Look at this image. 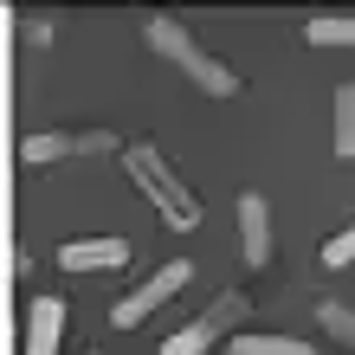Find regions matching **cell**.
I'll return each mask as SVG.
<instances>
[{
	"instance_id": "obj_3",
	"label": "cell",
	"mask_w": 355,
	"mask_h": 355,
	"mask_svg": "<svg viewBox=\"0 0 355 355\" xmlns=\"http://www.w3.org/2000/svg\"><path fill=\"white\" fill-rule=\"evenodd\" d=\"M239 323H245V297H239V291H220V297L207 304L194 323H181L175 336L162 343V355H207L226 329H239Z\"/></svg>"
},
{
	"instance_id": "obj_8",
	"label": "cell",
	"mask_w": 355,
	"mask_h": 355,
	"mask_svg": "<svg viewBox=\"0 0 355 355\" xmlns=\"http://www.w3.org/2000/svg\"><path fill=\"white\" fill-rule=\"evenodd\" d=\"M58 336H65V304L39 297L26 310V355H58Z\"/></svg>"
},
{
	"instance_id": "obj_9",
	"label": "cell",
	"mask_w": 355,
	"mask_h": 355,
	"mask_svg": "<svg viewBox=\"0 0 355 355\" xmlns=\"http://www.w3.org/2000/svg\"><path fill=\"white\" fill-rule=\"evenodd\" d=\"M329 142H336L343 162H355V78L336 85V136H329Z\"/></svg>"
},
{
	"instance_id": "obj_14",
	"label": "cell",
	"mask_w": 355,
	"mask_h": 355,
	"mask_svg": "<svg viewBox=\"0 0 355 355\" xmlns=\"http://www.w3.org/2000/svg\"><path fill=\"white\" fill-rule=\"evenodd\" d=\"M19 19V39L26 46H52V19H33V13H13Z\"/></svg>"
},
{
	"instance_id": "obj_6",
	"label": "cell",
	"mask_w": 355,
	"mask_h": 355,
	"mask_svg": "<svg viewBox=\"0 0 355 355\" xmlns=\"http://www.w3.org/2000/svg\"><path fill=\"white\" fill-rule=\"evenodd\" d=\"M58 265H65V271H116V265H130V239H116V233L71 239L65 252H58Z\"/></svg>"
},
{
	"instance_id": "obj_5",
	"label": "cell",
	"mask_w": 355,
	"mask_h": 355,
	"mask_svg": "<svg viewBox=\"0 0 355 355\" xmlns=\"http://www.w3.org/2000/svg\"><path fill=\"white\" fill-rule=\"evenodd\" d=\"M116 136L110 130H85V136H65V130H33L19 142V162H33V168H46V162H71V155H110Z\"/></svg>"
},
{
	"instance_id": "obj_2",
	"label": "cell",
	"mask_w": 355,
	"mask_h": 355,
	"mask_svg": "<svg viewBox=\"0 0 355 355\" xmlns=\"http://www.w3.org/2000/svg\"><path fill=\"white\" fill-rule=\"evenodd\" d=\"M149 46H155L162 58H168V65H175L181 78H194V85H200L207 97H233V91H239V71H226L220 58L207 52V46H200V39L187 33V26H181V19L155 13V19H149Z\"/></svg>"
},
{
	"instance_id": "obj_1",
	"label": "cell",
	"mask_w": 355,
	"mask_h": 355,
	"mask_svg": "<svg viewBox=\"0 0 355 355\" xmlns=\"http://www.w3.org/2000/svg\"><path fill=\"white\" fill-rule=\"evenodd\" d=\"M123 175L136 181V194L149 200L155 214L175 226V233H194V226H200V200H194V187H187V181L168 168V155H162L155 142H130V149H123Z\"/></svg>"
},
{
	"instance_id": "obj_12",
	"label": "cell",
	"mask_w": 355,
	"mask_h": 355,
	"mask_svg": "<svg viewBox=\"0 0 355 355\" xmlns=\"http://www.w3.org/2000/svg\"><path fill=\"white\" fill-rule=\"evenodd\" d=\"M317 323L329 329V336H343V343L355 349V310H349V304H317Z\"/></svg>"
},
{
	"instance_id": "obj_15",
	"label": "cell",
	"mask_w": 355,
	"mask_h": 355,
	"mask_svg": "<svg viewBox=\"0 0 355 355\" xmlns=\"http://www.w3.org/2000/svg\"><path fill=\"white\" fill-rule=\"evenodd\" d=\"M91 355H97V349H91Z\"/></svg>"
},
{
	"instance_id": "obj_13",
	"label": "cell",
	"mask_w": 355,
	"mask_h": 355,
	"mask_svg": "<svg viewBox=\"0 0 355 355\" xmlns=\"http://www.w3.org/2000/svg\"><path fill=\"white\" fill-rule=\"evenodd\" d=\"M323 265H329V271L355 265V220L343 226V233H329V239H323Z\"/></svg>"
},
{
	"instance_id": "obj_7",
	"label": "cell",
	"mask_w": 355,
	"mask_h": 355,
	"mask_svg": "<svg viewBox=\"0 0 355 355\" xmlns=\"http://www.w3.org/2000/svg\"><path fill=\"white\" fill-rule=\"evenodd\" d=\"M239 252H245V265L271 259V207H265V194H239Z\"/></svg>"
},
{
	"instance_id": "obj_10",
	"label": "cell",
	"mask_w": 355,
	"mask_h": 355,
	"mask_svg": "<svg viewBox=\"0 0 355 355\" xmlns=\"http://www.w3.org/2000/svg\"><path fill=\"white\" fill-rule=\"evenodd\" d=\"M304 39H310V46H355V13H323V19H310Z\"/></svg>"
},
{
	"instance_id": "obj_4",
	"label": "cell",
	"mask_w": 355,
	"mask_h": 355,
	"mask_svg": "<svg viewBox=\"0 0 355 355\" xmlns=\"http://www.w3.org/2000/svg\"><path fill=\"white\" fill-rule=\"evenodd\" d=\"M187 278H194V265H187V259H168V265L155 271V278H142V284L130 291V297H116V310H110V323H116V329H136L142 317H149V310H162V304H168L175 291L187 284Z\"/></svg>"
},
{
	"instance_id": "obj_11",
	"label": "cell",
	"mask_w": 355,
	"mask_h": 355,
	"mask_svg": "<svg viewBox=\"0 0 355 355\" xmlns=\"http://www.w3.org/2000/svg\"><path fill=\"white\" fill-rule=\"evenodd\" d=\"M233 355H317V349L291 336H233Z\"/></svg>"
}]
</instances>
